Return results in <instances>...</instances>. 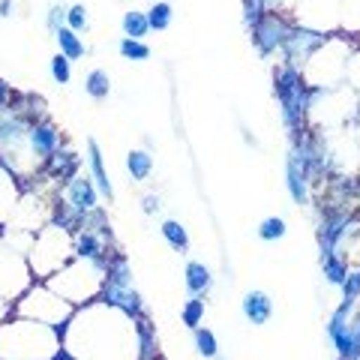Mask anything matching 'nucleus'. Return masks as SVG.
<instances>
[{
    "instance_id": "f257e3e1",
    "label": "nucleus",
    "mask_w": 360,
    "mask_h": 360,
    "mask_svg": "<svg viewBox=\"0 0 360 360\" xmlns=\"http://www.w3.org/2000/svg\"><path fill=\"white\" fill-rule=\"evenodd\" d=\"M274 94L279 99V105H283V120H285L288 132H295V129H303V120H307V111L312 105V99L321 96L324 90L309 87L307 82H303L297 66L283 63L274 72Z\"/></svg>"
},
{
    "instance_id": "f03ea898",
    "label": "nucleus",
    "mask_w": 360,
    "mask_h": 360,
    "mask_svg": "<svg viewBox=\"0 0 360 360\" xmlns=\"http://www.w3.org/2000/svg\"><path fill=\"white\" fill-rule=\"evenodd\" d=\"M288 30H291V25H288L283 15L267 13V15L250 30V33H252V45L258 49V54H262V58H270V54H276V51L285 45Z\"/></svg>"
},
{
    "instance_id": "7ed1b4c3",
    "label": "nucleus",
    "mask_w": 360,
    "mask_h": 360,
    "mask_svg": "<svg viewBox=\"0 0 360 360\" xmlns=\"http://www.w3.org/2000/svg\"><path fill=\"white\" fill-rule=\"evenodd\" d=\"M324 42H328V37H324V33L309 30V27H295V25H291L288 37H285V45H283L285 63H291V66H303L315 51L321 49Z\"/></svg>"
},
{
    "instance_id": "20e7f679",
    "label": "nucleus",
    "mask_w": 360,
    "mask_h": 360,
    "mask_svg": "<svg viewBox=\"0 0 360 360\" xmlns=\"http://www.w3.org/2000/svg\"><path fill=\"white\" fill-rule=\"evenodd\" d=\"M78 168H82V160H78V153L66 150V148H58L51 156H45V160H42L39 174L49 177V180H54V184H63V186H66L72 177H78Z\"/></svg>"
},
{
    "instance_id": "39448f33",
    "label": "nucleus",
    "mask_w": 360,
    "mask_h": 360,
    "mask_svg": "<svg viewBox=\"0 0 360 360\" xmlns=\"http://www.w3.org/2000/svg\"><path fill=\"white\" fill-rule=\"evenodd\" d=\"M27 132H30V123L25 117H18L13 108L0 111V153L9 156L13 148H21L27 141Z\"/></svg>"
},
{
    "instance_id": "423d86ee",
    "label": "nucleus",
    "mask_w": 360,
    "mask_h": 360,
    "mask_svg": "<svg viewBox=\"0 0 360 360\" xmlns=\"http://www.w3.org/2000/svg\"><path fill=\"white\" fill-rule=\"evenodd\" d=\"M348 225H352V213H348V210H328V213H324V222L319 229L321 255H330L336 250V243H340V238L348 231Z\"/></svg>"
},
{
    "instance_id": "0eeeda50",
    "label": "nucleus",
    "mask_w": 360,
    "mask_h": 360,
    "mask_svg": "<svg viewBox=\"0 0 360 360\" xmlns=\"http://www.w3.org/2000/svg\"><path fill=\"white\" fill-rule=\"evenodd\" d=\"M70 205L78 210V213H87V210H96L99 207V189L90 177L78 174L66 184V195H63Z\"/></svg>"
},
{
    "instance_id": "6e6552de",
    "label": "nucleus",
    "mask_w": 360,
    "mask_h": 360,
    "mask_svg": "<svg viewBox=\"0 0 360 360\" xmlns=\"http://www.w3.org/2000/svg\"><path fill=\"white\" fill-rule=\"evenodd\" d=\"M27 144H30L33 156L45 160V156H51L54 150L60 148V132H58V127H54L49 117H45V120H39V123H33V127H30Z\"/></svg>"
},
{
    "instance_id": "1a4fd4ad",
    "label": "nucleus",
    "mask_w": 360,
    "mask_h": 360,
    "mask_svg": "<svg viewBox=\"0 0 360 360\" xmlns=\"http://www.w3.org/2000/svg\"><path fill=\"white\" fill-rule=\"evenodd\" d=\"M103 303H108V307H117L120 312H127L129 319H141L144 315V303H141V295L132 288H111L105 285L103 288Z\"/></svg>"
},
{
    "instance_id": "9d476101",
    "label": "nucleus",
    "mask_w": 360,
    "mask_h": 360,
    "mask_svg": "<svg viewBox=\"0 0 360 360\" xmlns=\"http://www.w3.org/2000/svg\"><path fill=\"white\" fill-rule=\"evenodd\" d=\"M285 184H288V195L297 201V205H307L309 198V174L303 162L297 160L295 153H288V162H285Z\"/></svg>"
},
{
    "instance_id": "9b49d317",
    "label": "nucleus",
    "mask_w": 360,
    "mask_h": 360,
    "mask_svg": "<svg viewBox=\"0 0 360 360\" xmlns=\"http://www.w3.org/2000/svg\"><path fill=\"white\" fill-rule=\"evenodd\" d=\"M82 217L84 213H78L66 198H54L51 201V229H60L66 234H78L82 231Z\"/></svg>"
},
{
    "instance_id": "f8f14e48",
    "label": "nucleus",
    "mask_w": 360,
    "mask_h": 360,
    "mask_svg": "<svg viewBox=\"0 0 360 360\" xmlns=\"http://www.w3.org/2000/svg\"><path fill=\"white\" fill-rule=\"evenodd\" d=\"M105 285L111 288H132V267L120 250H108V267H105Z\"/></svg>"
},
{
    "instance_id": "ddd939ff",
    "label": "nucleus",
    "mask_w": 360,
    "mask_h": 360,
    "mask_svg": "<svg viewBox=\"0 0 360 360\" xmlns=\"http://www.w3.org/2000/svg\"><path fill=\"white\" fill-rule=\"evenodd\" d=\"M87 160H90V177H94V184L99 189V195H105L108 201L115 198V186H111V180H108V172H105V162H103V150H99V144L90 139L87 141Z\"/></svg>"
},
{
    "instance_id": "4468645a",
    "label": "nucleus",
    "mask_w": 360,
    "mask_h": 360,
    "mask_svg": "<svg viewBox=\"0 0 360 360\" xmlns=\"http://www.w3.org/2000/svg\"><path fill=\"white\" fill-rule=\"evenodd\" d=\"M243 315L252 324H267L270 315H274V300H270L264 291H250L243 297Z\"/></svg>"
},
{
    "instance_id": "2eb2a0df",
    "label": "nucleus",
    "mask_w": 360,
    "mask_h": 360,
    "mask_svg": "<svg viewBox=\"0 0 360 360\" xmlns=\"http://www.w3.org/2000/svg\"><path fill=\"white\" fill-rule=\"evenodd\" d=\"M184 276H186V291H189L193 297L207 295L210 285H213V274H210V267H207V264H201V262H189Z\"/></svg>"
},
{
    "instance_id": "dca6fc26",
    "label": "nucleus",
    "mask_w": 360,
    "mask_h": 360,
    "mask_svg": "<svg viewBox=\"0 0 360 360\" xmlns=\"http://www.w3.org/2000/svg\"><path fill=\"white\" fill-rule=\"evenodd\" d=\"M54 39H58V49L63 58H70V60H82L84 54H87V45L82 42V37H78L75 30L70 27H60L58 33H54Z\"/></svg>"
},
{
    "instance_id": "f3484780",
    "label": "nucleus",
    "mask_w": 360,
    "mask_h": 360,
    "mask_svg": "<svg viewBox=\"0 0 360 360\" xmlns=\"http://www.w3.org/2000/svg\"><path fill=\"white\" fill-rule=\"evenodd\" d=\"M135 333H139V345H141V360H156V330L148 315L135 319Z\"/></svg>"
},
{
    "instance_id": "a211bd4d",
    "label": "nucleus",
    "mask_w": 360,
    "mask_h": 360,
    "mask_svg": "<svg viewBox=\"0 0 360 360\" xmlns=\"http://www.w3.org/2000/svg\"><path fill=\"white\" fill-rule=\"evenodd\" d=\"M120 25H123V37H129V39H144L150 33L148 13H139V9H129Z\"/></svg>"
},
{
    "instance_id": "6ab92c4d",
    "label": "nucleus",
    "mask_w": 360,
    "mask_h": 360,
    "mask_svg": "<svg viewBox=\"0 0 360 360\" xmlns=\"http://www.w3.org/2000/svg\"><path fill=\"white\" fill-rule=\"evenodd\" d=\"M127 172L132 174V180H148L153 172V156L148 150H132L127 156Z\"/></svg>"
},
{
    "instance_id": "aec40b11",
    "label": "nucleus",
    "mask_w": 360,
    "mask_h": 360,
    "mask_svg": "<svg viewBox=\"0 0 360 360\" xmlns=\"http://www.w3.org/2000/svg\"><path fill=\"white\" fill-rule=\"evenodd\" d=\"M84 90L90 99H105L111 94V78L105 70H90L84 78Z\"/></svg>"
},
{
    "instance_id": "412c9836",
    "label": "nucleus",
    "mask_w": 360,
    "mask_h": 360,
    "mask_svg": "<svg viewBox=\"0 0 360 360\" xmlns=\"http://www.w3.org/2000/svg\"><path fill=\"white\" fill-rule=\"evenodd\" d=\"M162 238L168 240V246L172 250H177V252H186L189 250V234H186V229L180 225L177 219H165L162 222Z\"/></svg>"
},
{
    "instance_id": "4be33fe9",
    "label": "nucleus",
    "mask_w": 360,
    "mask_h": 360,
    "mask_svg": "<svg viewBox=\"0 0 360 360\" xmlns=\"http://www.w3.org/2000/svg\"><path fill=\"white\" fill-rule=\"evenodd\" d=\"M172 18H174V9H172L168 0H156V4L148 9L150 30H168V27H172Z\"/></svg>"
},
{
    "instance_id": "5701e85b",
    "label": "nucleus",
    "mask_w": 360,
    "mask_h": 360,
    "mask_svg": "<svg viewBox=\"0 0 360 360\" xmlns=\"http://www.w3.org/2000/svg\"><path fill=\"white\" fill-rule=\"evenodd\" d=\"M321 267H324V276H328L330 285H342V283H345L348 267H345V262H342V258L336 255V252L321 255Z\"/></svg>"
},
{
    "instance_id": "b1692460",
    "label": "nucleus",
    "mask_w": 360,
    "mask_h": 360,
    "mask_svg": "<svg viewBox=\"0 0 360 360\" xmlns=\"http://www.w3.org/2000/svg\"><path fill=\"white\" fill-rule=\"evenodd\" d=\"M117 49H120V54H123L127 60H148V58H150V45L144 42V39H129V37H123Z\"/></svg>"
},
{
    "instance_id": "393cba45",
    "label": "nucleus",
    "mask_w": 360,
    "mask_h": 360,
    "mask_svg": "<svg viewBox=\"0 0 360 360\" xmlns=\"http://www.w3.org/2000/svg\"><path fill=\"white\" fill-rule=\"evenodd\" d=\"M267 13H270L267 0H243V25L250 27V30H252Z\"/></svg>"
},
{
    "instance_id": "a878e982",
    "label": "nucleus",
    "mask_w": 360,
    "mask_h": 360,
    "mask_svg": "<svg viewBox=\"0 0 360 360\" xmlns=\"http://www.w3.org/2000/svg\"><path fill=\"white\" fill-rule=\"evenodd\" d=\"M258 238L267 240V243L285 238V219L283 217H267L262 225H258Z\"/></svg>"
},
{
    "instance_id": "bb28decb",
    "label": "nucleus",
    "mask_w": 360,
    "mask_h": 360,
    "mask_svg": "<svg viewBox=\"0 0 360 360\" xmlns=\"http://www.w3.org/2000/svg\"><path fill=\"white\" fill-rule=\"evenodd\" d=\"M49 72H51V78H54L58 84H70V78H72V60H70V58H63V54L58 51V54L51 58Z\"/></svg>"
},
{
    "instance_id": "cd10ccee",
    "label": "nucleus",
    "mask_w": 360,
    "mask_h": 360,
    "mask_svg": "<svg viewBox=\"0 0 360 360\" xmlns=\"http://www.w3.org/2000/svg\"><path fill=\"white\" fill-rule=\"evenodd\" d=\"M201 319H205V300L201 297H189L184 307V324L186 328H201Z\"/></svg>"
},
{
    "instance_id": "c85d7f7f",
    "label": "nucleus",
    "mask_w": 360,
    "mask_h": 360,
    "mask_svg": "<svg viewBox=\"0 0 360 360\" xmlns=\"http://www.w3.org/2000/svg\"><path fill=\"white\" fill-rule=\"evenodd\" d=\"M90 25V18H87V9L84 4H72L70 9H66V27L75 30V33H84Z\"/></svg>"
},
{
    "instance_id": "c756f323",
    "label": "nucleus",
    "mask_w": 360,
    "mask_h": 360,
    "mask_svg": "<svg viewBox=\"0 0 360 360\" xmlns=\"http://www.w3.org/2000/svg\"><path fill=\"white\" fill-rule=\"evenodd\" d=\"M195 348H198V354H205V357H217V352H219L217 336L207 328H195Z\"/></svg>"
},
{
    "instance_id": "7c9ffc66",
    "label": "nucleus",
    "mask_w": 360,
    "mask_h": 360,
    "mask_svg": "<svg viewBox=\"0 0 360 360\" xmlns=\"http://www.w3.org/2000/svg\"><path fill=\"white\" fill-rule=\"evenodd\" d=\"M342 360H357L360 357V319L354 324H348V340H345V352L340 354Z\"/></svg>"
},
{
    "instance_id": "2f4dec72",
    "label": "nucleus",
    "mask_w": 360,
    "mask_h": 360,
    "mask_svg": "<svg viewBox=\"0 0 360 360\" xmlns=\"http://www.w3.org/2000/svg\"><path fill=\"white\" fill-rule=\"evenodd\" d=\"M66 9L70 6H63V4H51L49 6V13H45V27H49L51 33H58L60 27H66Z\"/></svg>"
},
{
    "instance_id": "473e14b6",
    "label": "nucleus",
    "mask_w": 360,
    "mask_h": 360,
    "mask_svg": "<svg viewBox=\"0 0 360 360\" xmlns=\"http://www.w3.org/2000/svg\"><path fill=\"white\" fill-rule=\"evenodd\" d=\"M342 291H345V300H357V295H360V270H354V274L345 276Z\"/></svg>"
},
{
    "instance_id": "72a5a7b5",
    "label": "nucleus",
    "mask_w": 360,
    "mask_h": 360,
    "mask_svg": "<svg viewBox=\"0 0 360 360\" xmlns=\"http://www.w3.org/2000/svg\"><path fill=\"white\" fill-rule=\"evenodd\" d=\"M13 96H15L13 84H9L6 78H0V111H4V108H9V103H13Z\"/></svg>"
},
{
    "instance_id": "f704fd0d",
    "label": "nucleus",
    "mask_w": 360,
    "mask_h": 360,
    "mask_svg": "<svg viewBox=\"0 0 360 360\" xmlns=\"http://www.w3.org/2000/svg\"><path fill=\"white\" fill-rule=\"evenodd\" d=\"M141 207H144V213H156L160 210V195H144Z\"/></svg>"
},
{
    "instance_id": "c9c22d12",
    "label": "nucleus",
    "mask_w": 360,
    "mask_h": 360,
    "mask_svg": "<svg viewBox=\"0 0 360 360\" xmlns=\"http://www.w3.org/2000/svg\"><path fill=\"white\" fill-rule=\"evenodd\" d=\"M13 13H15V0H0V21L13 18Z\"/></svg>"
},
{
    "instance_id": "e433bc0d",
    "label": "nucleus",
    "mask_w": 360,
    "mask_h": 360,
    "mask_svg": "<svg viewBox=\"0 0 360 360\" xmlns=\"http://www.w3.org/2000/svg\"><path fill=\"white\" fill-rule=\"evenodd\" d=\"M54 336H58V340H63V336H66V330H70V319H63V321H58V324H54Z\"/></svg>"
},
{
    "instance_id": "4c0bfd02",
    "label": "nucleus",
    "mask_w": 360,
    "mask_h": 360,
    "mask_svg": "<svg viewBox=\"0 0 360 360\" xmlns=\"http://www.w3.org/2000/svg\"><path fill=\"white\" fill-rule=\"evenodd\" d=\"M51 360H75V357H72L70 352H66V348H60V352H58V354H54Z\"/></svg>"
}]
</instances>
